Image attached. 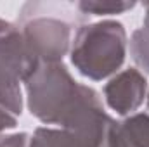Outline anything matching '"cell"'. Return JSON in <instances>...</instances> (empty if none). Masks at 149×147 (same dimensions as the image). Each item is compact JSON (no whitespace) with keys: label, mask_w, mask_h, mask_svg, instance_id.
Wrapping results in <instances>:
<instances>
[{"label":"cell","mask_w":149,"mask_h":147,"mask_svg":"<svg viewBox=\"0 0 149 147\" xmlns=\"http://www.w3.org/2000/svg\"><path fill=\"white\" fill-rule=\"evenodd\" d=\"M24 87L30 112L45 125L59 126L73 116L92 90L74 81L63 62H37Z\"/></svg>","instance_id":"cell-1"},{"label":"cell","mask_w":149,"mask_h":147,"mask_svg":"<svg viewBox=\"0 0 149 147\" xmlns=\"http://www.w3.org/2000/svg\"><path fill=\"white\" fill-rule=\"evenodd\" d=\"M127 55V31L118 21H99L78 28L70 57L81 76L101 81L114 74Z\"/></svg>","instance_id":"cell-2"},{"label":"cell","mask_w":149,"mask_h":147,"mask_svg":"<svg viewBox=\"0 0 149 147\" xmlns=\"http://www.w3.org/2000/svg\"><path fill=\"white\" fill-rule=\"evenodd\" d=\"M37 66L21 28L0 19V104L14 116L23 112L21 83Z\"/></svg>","instance_id":"cell-3"},{"label":"cell","mask_w":149,"mask_h":147,"mask_svg":"<svg viewBox=\"0 0 149 147\" xmlns=\"http://www.w3.org/2000/svg\"><path fill=\"white\" fill-rule=\"evenodd\" d=\"M30 14L21 12V33L37 62H63L71 49V24L63 17L38 12L35 3H26Z\"/></svg>","instance_id":"cell-4"},{"label":"cell","mask_w":149,"mask_h":147,"mask_svg":"<svg viewBox=\"0 0 149 147\" xmlns=\"http://www.w3.org/2000/svg\"><path fill=\"white\" fill-rule=\"evenodd\" d=\"M148 97V81L139 69L116 73L104 87V99L109 109L120 116L134 114Z\"/></svg>","instance_id":"cell-5"},{"label":"cell","mask_w":149,"mask_h":147,"mask_svg":"<svg viewBox=\"0 0 149 147\" xmlns=\"http://www.w3.org/2000/svg\"><path fill=\"white\" fill-rule=\"evenodd\" d=\"M116 137L120 147H149V114H130L116 123Z\"/></svg>","instance_id":"cell-6"},{"label":"cell","mask_w":149,"mask_h":147,"mask_svg":"<svg viewBox=\"0 0 149 147\" xmlns=\"http://www.w3.org/2000/svg\"><path fill=\"white\" fill-rule=\"evenodd\" d=\"M135 7V2H121V0H106V2H92L83 0L76 3V9L81 14H92V16H113V14H123Z\"/></svg>","instance_id":"cell-7"},{"label":"cell","mask_w":149,"mask_h":147,"mask_svg":"<svg viewBox=\"0 0 149 147\" xmlns=\"http://www.w3.org/2000/svg\"><path fill=\"white\" fill-rule=\"evenodd\" d=\"M130 54L135 64L149 74V30L144 26L135 30L130 38Z\"/></svg>","instance_id":"cell-8"},{"label":"cell","mask_w":149,"mask_h":147,"mask_svg":"<svg viewBox=\"0 0 149 147\" xmlns=\"http://www.w3.org/2000/svg\"><path fill=\"white\" fill-rule=\"evenodd\" d=\"M28 133H14V135H0V147H28Z\"/></svg>","instance_id":"cell-9"},{"label":"cell","mask_w":149,"mask_h":147,"mask_svg":"<svg viewBox=\"0 0 149 147\" xmlns=\"http://www.w3.org/2000/svg\"><path fill=\"white\" fill-rule=\"evenodd\" d=\"M16 125H17V118L0 104V135H2L5 130L16 128Z\"/></svg>","instance_id":"cell-10"},{"label":"cell","mask_w":149,"mask_h":147,"mask_svg":"<svg viewBox=\"0 0 149 147\" xmlns=\"http://www.w3.org/2000/svg\"><path fill=\"white\" fill-rule=\"evenodd\" d=\"M144 9H146V17H144V28L149 30V2L144 3Z\"/></svg>","instance_id":"cell-11"},{"label":"cell","mask_w":149,"mask_h":147,"mask_svg":"<svg viewBox=\"0 0 149 147\" xmlns=\"http://www.w3.org/2000/svg\"><path fill=\"white\" fill-rule=\"evenodd\" d=\"M146 99H148V107H149V90H148V97Z\"/></svg>","instance_id":"cell-12"}]
</instances>
